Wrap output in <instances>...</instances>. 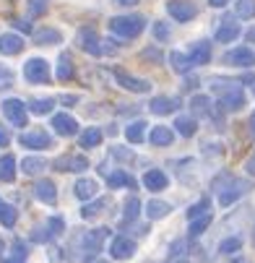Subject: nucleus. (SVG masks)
<instances>
[{
    "mask_svg": "<svg viewBox=\"0 0 255 263\" xmlns=\"http://www.w3.org/2000/svg\"><path fill=\"white\" fill-rule=\"evenodd\" d=\"M149 141H151L154 146H172V141H174V133H172L167 125H156V128L149 133Z\"/></svg>",
    "mask_w": 255,
    "mask_h": 263,
    "instance_id": "4be33fe9",
    "label": "nucleus"
},
{
    "mask_svg": "<svg viewBox=\"0 0 255 263\" xmlns=\"http://www.w3.org/2000/svg\"><path fill=\"white\" fill-rule=\"evenodd\" d=\"M34 42H36V45H57V42H63V36H60L57 29L45 26V29H40V31H34Z\"/></svg>",
    "mask_w": 255,
    "mask_h": 263,
    "instance_id": "412c9836",
    "label": "nucleus"
},
{
    "mask_svg": "<svg viewBox=\"0 0 255 263\" xmlns=\"http://www.w3.org/2000/svg\"><path fill=\"white\" fill-rule=\"evenodd\" d=\"M240 248H242V240H240V237H227L222 245H219V253H224V255H234Z\"/></svg>",
    "mask_w": 255,
    "mask_h": 263,
    "instance_id": "ea45409f",
    "label": "nucleus"
},
{
    "mask_svg": "<svg viewBox=\"0 0 255 263\" xmlns=\"http://www.w3.org/2000/svg\"><path fill=\"white\" fill-rule=\"evenodd\" d=\"M107 235H109V230H89V232L81 237V250H84L86 255H96V253L102 250Z\"/></svg>",
    "mask_w": 255,
    "mask_h": 263,
    "instance_id": "1a4fd4ad",
    "label": "nucleus"
},
{
    "mask_svg": "<svg viewBox=\"0 0 255 263\" xmlns=\"http://www.w3.org/2000/svg\"><path fill=\"white\" fill-rule=\"evenodd\" d=\"M13 24H16V29H21L24 34H29V31H31V24H29V21H24V18H16Z\"/></svg>",
    "mask_w": 255,
    "mask_h": 263,
    "instance_id": "3c124183",
    "label": "nucleus"
},
{
    "mask_svg": "<svg viewBox=\"0 0 255 263\" xmlns=\"http://www.w3.org/2000/svg\"><path fill=\"white\" fill-rule=\"evenodd\" d=\"M21 146L26 148H34V152H47L52 148V136L45 133V130H29V133H21Z\"/></svg>",
    "mask_w": 255,
    "mask_h": 263,
    "instance_id": "39448f33",
    "label": "nucleus"
},
{
    "mask_svg": "<svg viewBox=\"0 0 255 263\" xmlns=\"http://www.w3.org/2000/svg\"><path fill=\"white\" fill-rule=\"evenodd\" d=\"M208 206H211V201H208V198H201L195 206H190V209H188V219L193 221V219H201V216H206V214H208Z\"/></svg>",
    "mask_w": 255,
    "mask_h": 263,
    "instance_id": "58836bf2",
    "label": "nucleus"
},
{
    "mask_svg": "<svg viewBox=\"0 0 255 263\" xmlns=\"http://www.w3.org/2000/svg\"><path fill=\"white\" fill-rule=\"evenodd\" d=\"M13 177H16V157L6 154L3 159H0V180H3V182H13Z\"/></svg>",
    "mask_w": 255,
    "mask_h": 263,
    "instance_id": "a878e982",
    "label": "nucleus"
},
{
    "mask_svg": "<svg viewBox=\"0 0 255 263\" xmlns=\"http://www.w3.org/2000/svg\"><path fill=\"white\" fill-rule=\"evenodd\" d=\"M11 143V133L6 128H0V146H8Z\"/></svg>",
    "mask_w": 255,
    "mask_h": 263,
    "instance_id": "864d4df0",
    "label": "nucleus"
},
{
    "mask_svg": "<svg viewBox=\"0 0 255 263\" xmlns=\"http://www.w3.org/2000/svg\"><path fill=\"white\" fill-rule=\"evenodd\" d=\"M3 115L11 125L16 128H24L26 125V104L21 99H6L3 102Z\"/></svg>",
    "mask_w": 255,
    "mask_h": 263,
    "instance_id": "20e7f679",
    "label": "nucleus"
},
{
    "mask_svg": "<svg viewBox=\"0 0 255 263\" xmlns=\"http://www.w3.org/2000/svg\"><path fill=\"white\" fill-rule=\"evenodd\" d=\"M138 214H141V201H138L135 196H130V198L125 201V206H123V219H125V221H135Z\"/></svg>",
    "mask_w": 255,
    "mask_h": 263,
    "instance_id": "72a5a7b5",
    "label": "nucleus"
},
{
    "mask_svg": "<svg viewBox=\"0 0 255 263\" xmlns=\"http://www.w3.org/2000/svg\"><path fill=\"white\" fill-rule=\"evenodd\" d=\"M245 170H247V175H255V154L247 159V164H245Z\"/></svg>",
    "mask_w": 255,
    "mask_h": 263,
    "instance_id": "6e6d98bb",
    "label": "nucleus"
},
{
    "mask_svg": "<svg viewBox=\"0 0 255 263\" xmlns=\"http://www.w3.org/2000/svg\"><path fill=\"white\" fill-rule=\"evenodd\" d=\"M73 73H76V70H73V60H70V55H60L57 58V70H55V76H57V81H70L73 79Z\"/></svg>",
    "mask_w": 255,
    "mask_h": 263,
    "instance_id": "5701e85b",
    "label": "nucleus"
},
{
    "mask_svg": "<svg viewBox=\"0 0 255 263\" xmlns=\"http://www.w3.org/2000/svg\"><path fill=\"white\" fill-rule=\"evenodd\" d=\"M26 8L31 16H42L47 11V0H26Z\"/></svg>",
    "mask_w": 255,
    "mask_h": 263,
    "instance_id": "79ce46f5",
    "label": "nucleus"
},
{
    "mask_svg": "<svg viewBox=\"0 0 255 263\" xmlns=\"http://www.w3.org/2000/svg\"><path fill=\"white\" fill-rule=\"evenodd\" d=\"M6 263H21V260H6Z\"/></svg>",
    "mask_w": 255,
    "mask_h": 263,
    "instance_id": "e2e57ef3",
    "label": "nucleus"
},
{
    "mask_svg": "<svg viewBox=\"0 0 255 263\" xmlns=\"http://www.w3.org/2000/svg\"><path fill=\"white\" fill-rule=\"evenodd\" d=\"M211 89H213V91H222V94H227V91H232V89H234V84H232V81H224V79H213Z\"/></svg>",
    "mask_w": 255,
    "mask_h": 263,
    "instance_id": "de8ad7c7",
    "label": "nucleus"
},
{
    "mask_svg": "<svg viewBox=\"0 0 255 263\" xmlns=\"http://www.w3.org/2000/svg\"><path fill=\"white\" fill-rule=\"evenodd\" d=\"M169 65H172L177 73H188L193 63H190V58H188L185 52H177V50H172V52H169Z\"/></svg>",
    "mask_w": 255,
    "mask_h": 263,
    "instance_id": "c85d7f7f",
    "label": "nucleus"
},
{
    "mask_svg": "<svg viewBox=\"0 0 255 263\" xmlns=\"http://www.w3.org/2000/svg\"><path fill=\"white\" fill-rule=\"evenodd\" d=\"M154 36H156V42H167L169 40V26L164 21H156L154 24Z\"/></svg>",
    "mask_w": 255,
    "mask_h": 263,
    "instance_id": "a18cd8bd",
    "label": "nucleus"
},
{
    "mask_svg": "<svg viewBox=\"0 0 255 263\" xmlns=\"http://www.w3.org/2000/svg\"><path fill=\"white\" fill-rule=\"evenodd\" d=\"M143 211H146V216H149V219H164L172 211V206L164 203V201H149Z\"/></svg>",
    "mask_w": 255,
    "mask_h": 263,
    "instance_id": "bb28decb",
    "label": "nucleus"
},
{
    "mask_svg": "<svg viewBox=\"0 0 255 263\" xmlns=\"http://www.w3.org/2000/svg\"><path fill=\"white\" fill-rule=\"evenodd\" d=\"M149 109L154 112V115H169V112H177L180 109V102L174 97H154Z\"/></svg>",
    "mask_w": 255,
    "mask_h": 263,
    "instance_id": "f3484780",
    "label": "nucleus"
},
{
    "mask_svg": "<svg viewBox=\"0 0 255 263\" xmlns=\"http://www.w3.org/2000/svg\"><path fill=\"white\" fill-rule=\"evenodd\" d=\"M16 219H18L16 209H13L11 203H6V201H3V206H0V224L11 230V227H16Z\"/></svg>",
    "mask_w": 255,
    "mask_h": 263,
    "instance_id": "2f4dec72",
    "label": "nucleus"
},
{
    "mask_svg": "<svg viewBox=\"0 0 255 263\" xmlns=\"http://www.w3.org/2000/svg\"><path fill=\"white\" fill-rule=\"evenodd\" d=\"M45 159H40V157H26L24 162H21V170H24V175H40V172H45Z\"/></svg>",
    "mask_w": 255,
    "mask_h": 263,
    "instance_id": "7c9ffc66",
    "label": "nucleus"
},
{
    "mask_svg": "<svg viewBox=\"0 0 255 263\" xmlns=\"http://www.w3.org/2000/svg\"><path fill=\"white\" fill-rule=\"evenodd\" d=\"M8 86H13V70L0 65V89H8Z\"/></svg>",
    "mask_w": 255,
    "mask_h": 263,
    "instance_id": "49530a36",
    "label": "nucleus"
},
{
    "mask_svg": "<svg viewBox=\"0 0 255 263\" xmlns=\"http://www.w3.org/2000/svg\"><path fill=\"white\" fill-rule=\"evenodd\" d=\"M107 185L109 187H130V191H135V180L128 172H112L107 177Z\"/></svg>",
    "mask_w": 255,
    "mask_h": 263,
    "instance_id": "cd10ccee",
    "label": "nucleus"
},
{
    "mask_svg": "<svg viewBox=\"0 0 255 263\" xmlns=\"http://www.w3.org/2000/svg\"><path fill=\"white\" fill-rule=\"evenodd\" d=\"M141 58H143V60H149V58H151V60H156V63H162V52H159L156 47H146V50L141 52Z\"/></svg>",
    "mask_w": 255,
    "mask_h": 263,
    "instance_id": "8fccbe9b",
    "label": "nucleus"
},
{
    "mask_svg": "<svg viewBox=\"0 0 255 263\" xmlns=\"http://www.w3.org/2000/svg\"><path fill=\"white\" fill-rule=\"evenodd\" d=\"M208 224H211V214H206V216H201V219H193V221H190V237H201V235L206 232Z\"/></svg>",
    "mask_w": 255,
    "mask_h": 263,
    "instance_id": "4c0bfd02",
    "label": "nucleus"
},
{
    "mask_svg": "<svg viewBox=\"0 0 255 263\" xmlns=\"http://www.w3.org/2000/svg\"><path fill=\"white\" fill-rule=\"evenodd\" d=\"M0 206H3V198H0Z\"/></svg>",
    "mask_w": 255,
    "mask_h": 263,
    "instance_id": "0e129e2a",
    "label": "nucleus"
},
{
    "mask_svg": "<svg viewBox=\"0 0 255 263\" xmlns=\"http://www.w3.org/2000/svg\"><path fill=\"white\" fill-rule=\"evenodd\" d=\"M47 227H50V232H52V235H60V232H63V227H65V221H63L60 216H55V219H50V221H47Z\"/></svg>",
    "mask_w": 255,
    "mask_h": 263,
    "instance_id": "09e8293b",
    "label": "nucleus"
},
{
    "mask_svg": "<svg viewBox=\"0 0 255 263\" xmlns=\"http://www.w3.org/2000/svg\"><path fill=\"white\" fill-rule=\"evenodd\" d=\"M240 34H242L240 21H237V18H232V16H227V18H222V26H219V31H216V42L229 45V42H234V40H237Z\"/></svg>",
    "mask_w": 255,
    "mask_h": 263,
    "instance_id": "9b49d317",
    "label": "nucleus"
},
{
    "mask_svg": "<svg viewBox=\"0 0 255 263\" xmlns=\"http://www.w3.org/2000/svg\"><path fill=\"white\" fill-rule=\"evenodd\" d=\"M109 154H112L115 159H120V162H130L133 159V152H130V148H123V146H112V148H109Z\"/></svg>",
    "mask_w": 255,
    "mask_h": 263,
    "instance_id": "c03bdc74",
    "label": "nucleus"
},
{
    "mask_svg": "<svg viewBox=\"0 0 255 263\" xmlns=\"http://www.w3.org/2000/svg\"><path fill=\"white\" fill-rule=\"evenodd\" d=\"M174 128H177V133H180V136L190 138V136H195L198 123H195V118H190V115H180V118L174 120Z\"/></svg>",
    "mask_w": 255,
    "mask_h": 263,
    "instance_id": "b1692460",
    "label": "nucleus"
},
{
    "mask_svg": "<svg viewBox=\"0 0 255 263\" xmlns=\"http://www.w3.org/2000/svg\"><path fill=\"white\" fill-rule=\"evenodd\" d=\"M109 255H112L115 260H130L135 255V240L130 237H115L112 245H109Z\"/></svg>",
    "mask_w": 255,
    "mask_h": 263,
    "instance_id": "9d476101",
    "label": "nucleus"
},
{
    "mask_svg": "<svg viewBox=\"0 0 255 263\" xmlns=\"http://www.w3.org/2000/svg\"><path fill=\"white\" fill-rule=\"evenodd\" d=\"M222 109H227V112H240L242 107H245V94H242V89L240 86H234L232 91H227V94H222Z\"/></svg>",
    "mask_w": 255,
    "mask_h": 263,
    "instance_id": "dca6fc26",
    "label": "nucleus"
},
{
    "mask_svg": "<svg viewBox=\"0 0 255 263\" xmlns=\"http://www.w3.org/2000/svg\"><path fill=\"white\" fill-rule=\"evenodd\" d=\"M29 109L34 112V115H50V112L55 109V99H34L29 104Z\"/></svg>",
    "mask_w": 255,
    "mask_h": 263,
    "instance_id": "f704fd0d",
    "label": "nucleus"
},
{
    "mask_svg": "<svg viewBox=\"0 0 255 263\" xmlns=\"http://www.w3.org/2000/svg\"><path fill=\"white\" fill-rule=\"evenodd\" d=\"M247 40H250V42H255V29H250V31H247Z\"/></svg>",
    "mask_w": 255,
    "mask_h": 263,
    "instance_id": "052dcab7",
    "label": "nucleus"
},
{
    "mask_svg": "<svg viewBox=\"0 0 255 263\" xmlns=\"http://www.w3.org/2000/svg\"><path fill=\"white\" fill-rule=\"evenodd\" d=\"M143 130H146V123L135 120V123H130V125L125 128V136H128L130 143H141V141H143Z\"/></svg>",
    "mask_w": 255,
    "mask_h": 263,
    "instance_id": "c9c22d12",
    "label": "nucleus"
},
{
    "mask_svg": "<svg viewBox=\"0 0 255 263\" xmlns=\"http://www.w3.org/2000/svg\"><path fill=\"white\" fill-rule=\"evenodd\" d=\"M86 167H89V162L81 154H68V157L55 159V170H60V172H84Z\"/></svg>",
    "mask_w": 255,
    "mask_h": 263,
    "instance_id": "ddd939ff",
    "label": "nucleus"
},
{
    "mask_svg": "<svg viewBox=\"0 0 255 263\" xmlns=\"http://www.w3.org/2000/svg\"><path fill=\"white\" fill-rule=\"evenodd\" d=\"M237 16L240 18H252L255 16V0H237Z\"/></svg>",
    "mask_w": 255,
    "mask_h": 263,
    "instance_id": "a19ab883",
    "label": "nucleus"
},
{
    "mask_svg": "<svg viewBox=\"0 0 255 263\" xmlns=\"http://www.w3.org/2000/svg\"><path fill=\"white\" fill-rule=\"evenodd\" d=\"M52 130L57 133V136H76L79 133V123H76V118H70V115H65V112H57V115L52 118Z\"/></svg>",
    "mask_w": 255,
    "mask_h": 263,
    "instance_id": "f8f14e48",
    "label": "nucleus"
},
{
    "mask_svg": "<svg viewBox=\"0 0 255 263\" xmlns=\"http://www.w3.org/2000/svg\"><path fill=\"white\" fill-rule=\"evenodd\" d=\"M96 191H99V185H96L94 180H89V177H84V180H79V182H76V196H79L81 201L94 198V196H96Z\"/></svg>",
    "mask_w": 255,
    "mask_h": 263,
    "instance_id": "393cba45",
    "label": "nucleus"
},
{
    "mask_svg": "<svg viewBox=\"0 0 255 263\" xmlns=\"http://www.w3.org/2000/svg\"><path fill=\"white\" fill-rule=\"evenodd\" d=\"M185 86H188V89H195V86H198V79H195V76H190V79H188V84H185Z\"/></svg>",
    "mask_w": 255,
    "mask_h": 263,
    "instance_id": "13d9d810",
    "label": "nucleus"
},
{
    "mask_svg": "<svg viewBox=\"0 0 255 263\" xmlns=\"http://www.w3.org/2000/svg\"><path fill=\"white\" fill-rule=\"evenodd\" d=\"M115 3H117V6H123V8H128V6H135L138 0H115Z\"/></svg>",
    "mask_w": 255,
    "mask_h": 263,
    "instance_id": "4d7b16f0",
    "label": "nucleus"
},
{
    "mask_svg": "<svg viewBox=\"0 0 255 263\" xmlns=\"http://www.w3.org/2000/svg\"><path fill=\"white\" fill-rule=\"evenodd\" d=\"M24 45V36L18 34H0V55H18Z\"/></svg>",
    "mask_w": 255,
    "mask_h": 263,
    "instance_id": "2eb2a0df",
    "label": "nucleus"
},
{
    "mask_svg": "<svg viewBox=\"0 0 255 263\" xmlns=\"http://www.w3.org/2000/svg\"><path fill=\"white\" fill-rule=\"evenodd\" d=\"M188 58H190V63H193V65H206V63H211V42H206V40L193 42V45H190Z\"/></svg>",
    "mask_w": 255,
    "mask_h": 263,
    "instance_id": "4468645a",
    "label": "nucleus"
},
{
    "mask_svg": "<svg viewBox=\"0 0 255 263\" xmlns=\"http://www.w3.org/2000/svg\"><path fill=\"white\" fill-rule=\"evenodd\" d=\"M143 185L149 187V191L159 193V191H164V187H167V175L162 170H149V172L143 175Z\"/></svg>",
    "mask_w": 255,
    "mask_h": 263,
    "instance_id": "aec40b11",
    "label": "nucleus"
},
{
    "mask_svg": "<svg viewBox=\"0 0 255 263\" xmlns=\"http://www.w3.org/2000/svg\"><path fill=\"white\" fill-rule=\"evenodd\" d=\"M250 133L255 136V112H252V115H250Z\"/></svg>",
    "mask_w": 255,
    "mask_h": 263,
    "instance_id": "bf43d9fd",
    "label": "nucleus"
},
{
    "mask_svg": "<svg viewBox=\"0 0 255 263\" xmlns=\"http://www.w3.org/2000/svg\"><path fill=\"white\" fill-rule=\"evenodd\" d=\"M3 248H6V242H3V237H0V253H3Z\"/></svg>",
    "mask_w": 255,
    "mask_h": 263,
    "instance_id": "680f3d73",
    "label": "nucleus"
},
{
    "mask_svg": "<svg viewBox=\"0 0 255 263\" xmlns=\"http://www.w3.org/2000/svg\"><path fill=\"white\" fill-rule=\"evenodd\" d=\"M208 6L211 8H224V6H229V0H208Z\"/></svg>",
    "mask_w": 255,
    "mask_h": 263,
    "instance_id": "5fc2aeb1",
    "label": "nucleus"
},
{
    "mask_svg": "<svg viewBox=\"0 0 255 263\" xmlns=\"http://www.w3.org/2000/svg\"><path fill=\"white\" fill-rule=\"evenodd\" d=\"M34 196L40 201H45V203H55L57 201V187H55L52 180H40L34 185Z\"/></svg>",
    "mask_w": 255,
    "mask_h": 263,
    "instance_id": "a211bd4d",
    "label": "nucleus"
},
{
    "mask_svg": "<svg viewBox=\"0 0 255 263\" xmlns=\"http://www.w3.org/2000/svg\"><path fill=\"white\" fill-rule=\"evenodd\" d=\"M13 248H16V258H26V253H29V250H26V245H24L21 240H16V245H13Z\"/></svg>",
    "mask_w": 255,
    "mask_h": 263,
    "instance_id": "603ef678",
    "label": "nucleus"
},
{
    "mask_svg": "<svg viewBox=\"0 0 255 263\" xmlns=\"http://www.w3.org/2000/svg\"><path fill=\"white\" fill-rule=\"evenodd\" d=\"M99 143H102V130L99 128H89V130L81 133V146L84 148H96Z\"/></svg>",
    "mask_w": 255,
    "mask_h": 263,
    "instance_id": "473e14b6",
    "label": "nucleus"
},
{
    "mask_svg": "<svg viewBox=\"0 0 255 263\" xmlns=\"http://www.w3.org/2000/svg\"><path fill=\"white\" fill-rule=\"evenodd\" d=\"M24 79L29 84H50V63L42 58H31L24 65Z\"/></svg>",
    "mask_w": 255,
    "mask_h": 263,
    "instance_id": "f03ea898",
    "label": "nucleus"
},
{
    "mask_svg": "<svg viewBox=\"0 0 255 263\" xmlns=\"http://www.w3.org/2000/svg\"><path fill=\"white\" fill-rule=\"evenodd\" d=\"M190 109H193V115H198V118L211 115V99L203 97V94H198V97L190 99Z\"/></svg>",
    "mask_w": 255,
    "mask_h": 263,
    "instance_id": "c756f323",
    "label": "nucleus"
},
{
    "mask_svg": "<svg viewBox=\"0 0 255 263\" xmlns=\"http://www.w3.org/2000/svg\"><path fill=\"white\" fill-rule=\"evenodd\" d=\"M224 63L227 65H234V68H252L255 65V52L250 47H232L224 55Z\"/></svg>",
    "mask_w": 255,
    "mask_h": 263,
    "instance_id": "6e6552de",
    "label": "nucleus"
},
{
    "mask_svg": "<svg viewBox=\"0 0 255 263\" xmlns=\"http://www.w3.org/2000/svg\"><path fill=\"white\" fill-rule=\"evenodd\" d=\"M115 79H117V84L123 86V89H128V91H133V94H146V91H151V84L146 81V79H135V76H130V73H125V70H115Z\"/></svg>",
    "mask_w": 255,
    "mask_h": 263,
    "instance_id": "0eeeda50",
    "label": "nucleus"
},
{
    "mask_svg": "<svg viewBox=\"0 0 255 263\" xmlns=\"http://www.w3.org/2000/svg\"><path fill=\"white\" fill-rule=\"evenodd\" d=\"M76 42H79V47L86 50L89 55H104V45H102L99 34H96L94 29H81L79 36H76Z\"/></svg>",
    "mask_w": 255,
    "mask_h": 263,
    "instance_id": "423d86ee",
    "label": "nucleus"
},
{
    "mask_svg": "<svg viewBox=\"0 0 255 263\" xmlns=\"http://www.w3.org/2000/svg\"><path fill=\"white\" fill-rule=\"evenodd\" d=\"M247 191V187H245V182H240V180H234L229 187H227V191H222V193H219V203H222V206H232L242 193Z\"/></svg>",
    "mask_w": 255,
    "mask_h": 263,
    "instance_id": "6ab92c4d",
    "label": "nucleus"
},
{
    "mask_svg": "<svg viewBox=\"0 0 255 263\" xmlns=\"http://www.w3.org/2000/svg\"><path fill=\"white\" fill-rule=\"evenodd\" d=\"M167 13L180 24H188L190 18H195L198 8L190 3V0H167Z\"/></svg>",
    "mask_w": 255,
    "mask_h": 263,
    "instance_id": "7ed1b4c3",
    "label": "nucleus"
},
{
    "mask_svg": "<svg viewBox=\"0 0 255 263\" xmlns=\"http://www.w3.org/2000/svg\"><path fill=\"white\" fill-rule=\"evenodd\" d=\"M107 206V201H102V198H96V201H91V203H86L84 209H81V216L84 219H94V216H99L102 214V209Z\"/></svg>",
    "mask_w": 255,
    "mask_h": 263,
    "instance_id": "e433bc0d",
    "label": "nucleus"
},
{
    "mask_svg": "<svg viewBox=\"0 0 255 263\" xmlns=\"http://www.w3.org/2000/svg\"><path fill=\"white\" fill-rule=\"evenodd\" d=\"M52 237V232H50V227L45 224V227H34V232H31V240L34 242H47Z\"/></svg>",
    "mask_w": 255,
    "mask_h": 263,
    "instance_id": "37998d69",
    "label": "nucleus"
},
{
    "mask_svg": "<svg viewBox=\"0 0 255 263\" xmlns=\"http://www.w3.org/2000/svg\"><path fill=\"white\" fill-rule=\"evenodd\" d=\"M109 29H112V34L123 36V40H133V36H138L143 29H146V18L133 13V16H115L112 21H109Z\"/></svg>",
    "mask_w": 255,
    "mask_h": 263,
    "instance_id": "f257e3e1",
    "label": "nucleus"
}]
</instances>
